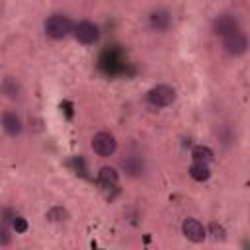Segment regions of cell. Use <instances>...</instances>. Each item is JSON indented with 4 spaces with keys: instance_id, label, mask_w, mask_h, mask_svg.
<instances>
[{
    "instance_id": "3957f363",
    "label": "cell",
    "mask_w": 250,
    "mask_h": 250,
    "mask_svg": "<svg viewBox=\"0 0 250 250\" xmlns=\"http://www.w3.org/2000/svg\"><path fill=\"white\" fill-rule=\"evenodd\" d=\"M72 35L82 45H94L100 39V27H98V23H94L90 20H82L72 27Z\"/></svg>"
},
{
    "instance_id": "5b68a950",
    "label": "cell",
    "mask_w": 250,
    "mask_h": 250,
    "mask_svg": "<svg viewBox=\"0 0 250 250\" xmlns=\"http://www.w3.org/2000/svg\"><path fill=\"white\" fill-rule=\"evenodd\" d=\"M92 150L98 156H104V158L111 156L117 150V141H115V137L109 131H98L92 137Z\"/></svg>"
},
{
    "instance_id": "6da1fadb",
    "label": "cell",
    "mask_w": 250,
    "mask_h": 250,
    "mask_svg": "<svg viewBox=\"0 0 250 250\" xmlns=\"http://www.w3.org/2000/svg\"><path fill=\"white\" fill-rule=\"evenodd\" d=\"M72 21L66 14H51L45 23H43V29L47 33V37L55 39V41H61L64 37H68L72 33Z\"/></svg>"
},
{
    "instance_id": "277c9868",
    "label": "cell",
    "mask_w": 250,
    "mask_h": 250,
    "mask_svg": "<svg viewBox=\"0 0 250 250\" xmlns=\"http://www.w3.org/2000/svg\"><path fill=\"white\" fill-rule=\"evenodd\" d=\"M240 29H242V23H240L238 16H234V14H219L213 20V33L217 37H227Z\"/></svg>"
},
{
    "instance_id": "30bf717a",
    "label": "cell",
    "mask_w": 250,
    "mask_h": 250,
    "mask_svg": "<svg viewBox=\"0 0 250 250\" xmlns=\"http://www.w3.org/2000/svg\"><path fill=\"white\" fill-rule=\"evenodd\" d=\"M0 94H4L6 98L16 100V98H20V94H21V86H20V82H18L14 76H6V78L0 82Z\"/></svg>"
},
{
    "instance_id": "2e32d148",
    "label": "cell",
    "mask_w": 250,
    "mask_h": 250,
    "mask_svg": "<svg viewBox=\"0 0 250 250\" xmlns=\"http://www.w3.org/2000/svg\"><path fill=\"white\" fill-rule=\"evenodd\" d=\"M205 232L211 234V238H213L215 242H223V240L227 238V230H225V227L219 225V223H215V221L209 223V227L205 229Z\"/></svg>"
},
{
    "instance_id": "ba28073f",
    "label": "cell",
    "mask_w": 250,
    "mask_h": 250,
    "mask_svg": "<svg viewBox=\"0 0 250 250\" xmlns=\"http://www.w3.org/2000/svg\"><path fill=\"white\" fill-rule=\"evenodd\" d=\"M148 27L152 31H158V33H164L172 27V14L164 8H158V10H152L148 14Z\"/></svg>"
},
{
    "instance_id": "8fae6325",
    "label": "cell",
    "mask_w": 250,
    "mask_h": 250,
    "mask_svg": "<svg viewBox=\"0 0 250 250\" xmlns=\"http://www.w3.org/2000/svg\"><path fill=\"white\" fill-rule=\"evenodd\" d=\"M188 174H189V178L195 180V182H207V180L211 178V168H209V164H205V162H193V164L188 168Z\"/></svg>"
},
{
    "instance_id": "ac0fdd59",
    "label": "cell",
    "mask_w": 250,
    "mask_h": 250,
    "mask_svg": "<svg viewBox=\"0 0 250 250\" xmlns=\"http://www.w3.org/2000/svg\"><path fill=\"white\" fill-rule=\"evenodd\" d=\"M12 229L16 232H25L27 230V221L23 217H20V215H14L12 217Z\"/></svg>"
},
{
    "instance_id": "5bb4252c",
    "label": "cell",
    "mask_w": 250,
    "mask_h": 250,
    "mask_svg": "<svg viewBox=\"0 0 250 250\" xmlns=\"http://www.w3.org/2000/svg\"><path fill=\"white\" fill-rule=\"evenodd\" d=\"M213 158H215V152L207 145H195L191 148V160L193 162H205V164H209V162H213Z\"/></svg>"
},
{
    "instance_id": "e0dca14e",
    "label": "cell",
    "mask_w": 250,
    "mask_h": 250,
    "mask_svg": "<svg viewBox=\"0 0 250 250\" xmlns=\"http://www.w3.org/2000/svg\"><path fill=\"white\" fill-rule=\"evenodd\" d=\"M0 244L2 246L12 244V230L8 229V225L4 221H0Z\"/></svg>"
},
{
    "instance_id": "8992f818",
    "label": "cell",
    "mask_w": 250,
    "mask_h": 250,
    "mask_svg": "<svg viewBox=\"0 0 250 250\" xmlns=\"http://www.w3.org/2000/svg\"><path fill=\"white\" fill-rule=\"evenodd\" d=\"M223 49L230 57H242L248 51V37H246V33L240 29V31H234V33L223 37Z\"/></svg>"
},
{
    "instance_id": "9a60e30c",
    "label": "cell",
    "mask_w": 250,
    "mask_h": 250,
    "mask_svg": "<svg viewBox=\"0 0 250 250\" xmlns=\"http://www.w3.org/2000/svg\"><path fill=\"white\" fill-rule=\"evenodd\" d=\"M47 221L49 223H64L66 219H68V211L62 207V205H55V207H51L49 211H47Z\"/></svg>"
},
{
    "instance_id": "7c38bea8",
    "label": "cell",
    "mask_w": 250,
    "mask_h": 250,
    "mask_svg": "<svg viewBox=\"0 0 250 250\" xmlns=\"http://www.w3.org/2000/svg\"><path fill=\"white\" fill-rule=\"evenodd\" d=\"M98 180H100L104 186L113 188V186H117V182H119V172H117L113 166H102V168L98 170Z\"/></svg>"
},
{
    "instance_id": "52a82bcc",
    "label": "cell",
    "mask_w": 250,
    "mask_h": 250,
    "mask_svg": "<svg viewBox=\"0 0 250 250\" xmlns=\"http://www.w3.org/2000/svg\"><path fill=\"white\" fill-rule=\"evenodd\" d=\"M182 234H184L189 242H195V244L203 242V240H205V236H207L203 223H201V221H197V219H193V217L184 219V223H182Z\"/></svg>"
},
{
    "instance_id": "9c48e42d",
    "label": "cell",
    "mask_w": 250,
    "mask_h": 250,
    "mask_svg": "<svg viewBox=\"0 0 250 250\" xmlns=\"http://www.w3.org/2000/svg\"><path fill=\"white\" fill-rule=\"evenodd\" d=\"M0 123H2V129L8 137H18L23 131V121L16 111H4Z\"/></svg>"
},
{
    "instance_id": "7a4b0ae2",
    "label": "cell",
    "mask_w": 250,
    "mask_h": 250,
    "mask_svg": "<svg viewBox=\"0 0 250 250\" xmlns=\"http://www.w3.org/2000/svg\"><path fill=\"white\" fill-rule=\"evenodd\" d=\"M146 102L152 107H168L176 102V90L168 84H156L146 92Z\"/></svg>"
},
{
    "instance_id": "4fadbf2b",
    "label": "cell",
    "mask_w": 250,
    "mask_h": 250,
    "mask_svg": "<svg viewBox=\"0 0 250 250\" xmlns=\"http://www.w3.org/2000/svg\"><path fill=\"white\" fill-rule=\"evenodd\" d=\"M121 168L129 174V176H141L145 166H143V160L139 156H125L121 160Z\"/></svg>"
}]
</instances>
